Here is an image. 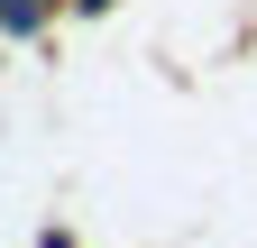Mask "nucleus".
Masks as SVG:
<instances>
[{
    "mask_svg": "<svg viewBox=\"0 0 257 248\" xmlns=\"http://www.w3.org/2000/svg\"><path fill=\"white\" fill-rule=\"evenodd\" d=\"M0 19H10V28H19V37H28V28H37V19H46V0H0Z\"/></svg>",
    "mask_w": 257,
    "mask_h": 248,
    "instance_id": "1",
    "label": "nucleus"
},
{
    "mask_svg": "<svg viewBox=\"0 0 257 248\" xmlns=\"http://www.w3.org/2000/svg\"><path fill=\"white\" fill-rule=\"evenodd\" d=\"M37 248H74V230H46V239H37Z\"/></svg>",
    "mask_w": 257,
    "mask_h": 248,
    "instance_id": "2",
    "label": "nucleus"
}]
</instances>
